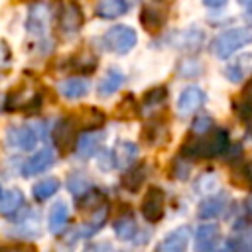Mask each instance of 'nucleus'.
Returning a JSON list of instances; mask_svg holds the SVG:
<instances>
[{"instance_id":"f257e3e1","label":"nucleus","mask_w":252,"mask_h":252,"mask_svg":"<svg viewBox=\"0 0 252 252\" xmlns=\"http://www.w3.org/2000/svg\"><path fill=\"white\" fill-rule=\"evenodd\" d=\"M228 148V134L222 128H211L205 134H197V138H187L183 146V154L187 158L213 159L219 158Z\"/></svg>"},{"instance_id":"f03ea898","label":"nucleus","mask_w":252,"mask_h":252,"mask_svg":"<svg viewBox=\"0 0 252 252\" xmlns=\"http://www.w3.org/2000/svg\"><path fill=\"white\" fill-rule=\"evenodd\" d=\"M248 43H252V28H232L215 37V41L211 43V51L215 57L226 59Z\"/></svg>"},{"instance_id":"7ed1b4c3","label":"nucleus","mask_w":252,"mask_h":252,"mask_svg":"<svg viewBox=\"0 0 252 252\" xmlns=\"http://www.w3.org/2000/svg\"><path fill=\"white\" fill-rule=\"evenodd\" d=\"M106 49H110L112 53L116 55H126L138 41V35L136 32L130 28V26H112L104 32V37H102Z\"/></svg>"},{"instance_id":"20e7f679","label":"nucleus","mask_w":252,"mask_h":252,"mask_svg":"<svg viewBox=\"0 0 252 252\" xmlns=\"http://www.w3.org/2000/svg\"><path fill=\"white\" fill-rule=\"evenodd\" d=\"M140 211L148 222H159L165 211V191L161 187H148L142 197Z\"/></svg>"},{"instance_id":"39448f33","label":"nucleus","mask_w":252,"mask_h":252,"mask_svg":"<svg viewBox=\"0 0 252 252\" xmlns=\"http://www.w3.org/2000/svg\"><path fill=\"white\" fill-rule=\"evenodd\" d=\"M6 146L20 150V152H30L37 146V132L32 126H8L4 134Z\"/></svg>"},{"instance_id":"423d86ee","label":"nucleus","mask_w":252,"mask_h":252,"mask_svg":"<svg viewBox=\"0 0 252 252\" xmlns=\"http://www.w3.org/2000/svg\"><path fill=\"white\" fill-rule=\"evenodd\" d=\"M51 138H53V144L59 152L67 154L75 144H77V124L75 120L69 116V118H59L53 126V132H51Z\"/></svg>"},{"instance_id":"0eeeda50","label":"nucleus","mask_w":252,"mask_h":252,"mask_svg":"<svg viewBox=\"0 0 252 252\" xmlns=\"http://www.w3.org/2000/svg\"><path fill=\"white\" fill-rule=\"evenodd\" d=\"M49 22H51V8L47 4L37 2V4L30 6L28 18H26V30H28V33L41 37L47 32Z\"/></svg>"},{"instance_id":"6e6552de","label":"nucleus","mask_w":252,"mask_h":252,"mask_svg":"<svg viewBox=\"0 0 252 252\" xmlns=\"http://www.w3.org/2000/svg\"><path fill=\"white\" fill-rule=\"evenodd\" d=\"M55 163V154L51 148H43L39 150L37 154H33L32 158H28L22 167H20V173L24 177H33V175H39L43 171H47L51 165Z\"/></svg>"},{"instance_id":"1a4fd4ad","label":"nucleus","mask_w":252,"mask_h":252,"mask_svg":"<svg viewBox=\"0 0 252 252\" xmlns=\"http://www.w3.org/2000/svg\"><path fill=\"white\" fill-rule=\"evenodd\" d=\"M189 236H191L189 226H177L175 230H171V232L156 246V252H187Z\"/></svg>"},{"instance_id":"9d476101","label":"nucleus","mask_w":252,"mask_h":252,"mask_svg":"<svg viewBox=\"0 0 252 252\" xmlns=\"http://www.w3.org/2000/svg\"><path fill=\"white\" fill-rule=\"evenodd\" d=\"M205 102V93L199 87H187L181 91L179 98H177V110L181 116H189L193 112H197Z\"/></svg>"},{"instance_id":"9b49d317","label":"nucleus","mask_w":252,"mask_h":252,"mask_svg":"<svg viewBox=\"0 0 252 252\" xmlns=\"http://www.w3.org/2000/svg\"><path fill=\"white\" fill-rule=\"evenodd\" d=\"M102 140H104L102 130H85L83 134L77 136V144H75L77 156L81 159H89L91 156H94V152H96V148Z\"/></svg>"},{"instance_id":"f8f14e48","label":"nucleus","mask_w":252,"mask_h":252,"mask_svg":"<svg viewBox=\"0 0 252 252\" xmlns=\"http://www.w3.org/2000/svg\"><path fill=\"white\" fill-rule=\"evenodd\" d=\"M83 26V12L75 2H67L59 14V28L63 33H75Z\"/></svg>"},{"instance_id":"ddd939ff","label":"nucleus","mask_w":252,"mask_h":252,"mask_svg":"<svg viewBox=\"0 0 252 252\" xmlns=\"http://www.w3.org/2000/svg\"><path fill=\"white\" fill-rule=\"evenodd\" d=\"M26 205V197L20 189H8L0 195V215L6 219H16V215Z\"/></svg>"},{"instance_id":"4468645a","label":"nucleus","mask_w":252,"mask_h":252,"mask_svg":"<svg viewBox=\"0 0 252 252\" xmlns=\"http://www.w3.org/2000/svg\"><path fill=\"white\" fill-rule=\"evenodd\" d=\"M226 203H228L226 193L211 195V197H207V199H203V201L199 203V207H197V217H199V219H205V220L215 219V217H219V215L226 209Z\"/></svg>"},{"instance_id":"2eb2a0df","label":"nucleus","mask_w":252,"mask_h":252,"mask_svg":"<svg viewBox=\"0 0 252 252\" xmlns=\"http://www.w3.org/2000/svg\"><path fill=\"white\" fill-rule=\"evenodd\" d=\"M73 120H75L77 128H85V130H98V128L104 124L106 116H104V112H102V110H98V108H94V106H89V108H81V110L73 116Z\"/></svg>"},{"instance_id":"dca6fc26","label":"nucleus","mask_w":252,"mask_h":252,"mask_svg":"<svg viewBox=\"0 0 252 252\" xmlns=\"http://www.w3.org/2000/svg\"><path fill=\"white\" fill-rule=\"evenodd\" d=\"M220 236V228L219 224H201L197 228V234H195V250L197 252H209L215 242L219 240Z\"/></svg>"},{"instance_id":"f3484780","label":"nucleus","mask_w":252,"mask_h":252,"mask_svg":"<svg viewBox=\"0 0 252 252\" xmlns=\"http://www.w3.org/2000/svg\"><path fill=\"white\" fill-rule=\"evenodd\" d=\"M67 220H69V207L67 203L63 201H57L51 211H49V217H47V228L51 234H61L63 228L67 226Z\"/></svg>"},{"instance_id":"a211bd4d","label":"nucleus","mask_w":252,"mask_h":252,"mask_svg":"<svg viewBox=\"0 0 252 252\" xmlns=\"http://www.w3.org/2000/svg\"><path fill=\"white\" fill-rule=\"evenodd\" d=\"M126 12H128L126 0H98L96 8H94V14L102 20H114Z\"/></svg>"},{"instance_id":"6ab92c4d","label":"nucleus","mask_w":252,"mask_h":252,"mask_svg":"<svg viewBox=\"0 0 252 252\" xmlns=\"http://www.w3.org/2000/svg\"><path fill=\"white\" fill-rule=\"evenodd\" d=\"M59 93L69 100L83 98L89 93V83L85 79H81V77H69V79L59 83Z\"/></svg>"},{"instance_id":"aec40b11","label":"nucleus","mask_w":252,"mask_h":252,"mask_svg":"<svg viewBox=\"0 0 252 252\" xmlns=\"http://www.w3.org/2000/svg\"><path fill=\"white\" fill-rule=\"evenodd\" d=\"M140 22L142 26L148 30V32H158L163 22H165V10L161 8H156V6H144L142 12H140Z\"/></svg>"},{"instance_id":"412c9836","label":"nucleus","mask_w":252,"mask_h":252,"mask_svg":"<svg viewBox=\"0 0 252 252\" xmlns=\"http://www.w3.org/2000/svg\"><path fill=\"white\" fill-rule=\"evenodd\" d=\"M124 83V75L118 71V69H108L106 75L100 79L96 91H98V96H110L114 94Z\"/></svg>"},{"instance_id":"4be33fe9","label":"nucleus","mask_w":252,"mask_h":252,"mask_svg":"<svg viewBox=\"0 0 252 252\" xmlns=\"http://www.w3.org/2000/svg\"><path fill=\"white\" fill-rule=\"evenodd\" d=\"M112 228H114V234H116L120 240H134V236H136V232H138L136 220H134V217H132L130 213L120 215V217L114 220Z\"/></svg>"},{"instance_id":"5701e85b","label":"nucleus","mask_w":252,"mask_h":252,"mask_svg":"<svg viewBox=\"0 0 252 252\" xmlns=\"http://www.w3.org/2000/svg\"><path fill=\"white\" fill-rule=\"evenodd\" d=\"M140 138L148 144V146H158V144H165L167 142V130L163 124L159 122H150L144 126V130L140 132Z\"/></svg>"},{"instance_id":"b1692460","label":"nucleus","mask_w":252,"mask_h":252,"mask_svg":"<svg viewBox=\"0 0 252 252\" xmlns=\"http://www.w3.org/2000/svg\"><path fill=\"white\" fill-rule=\"evenodd\" d=\"M144 179H146V165H134V167H130V169L124 171V175H122L120 181H122V187L126 191L136 193V191H140Z\"/></svg>"},{"instance_id":"393cba45","label":"nucleus","mask_w":252,"mask_h":252,"mask_svg":"<svg viewBox=\"0 0 252 252\" xmlns=\"http://www.w3.org/2000/svg\"><path fill=\"white\" fill-rule=\"evenodd\" d=\"M59 187H61V181L57 177H45L33 185L32 193H33V199L41 203V201H47L49 197H53L59 191Z\"/></svg>"},{"instance_id":"a878e982","label":"nucleus","mask_w":252,"mask_h":252,"mask_svg":"<svg viewBox=\"0 0 252 252\" xmlns=\"http://www.w3.org/2000/svg\"><path fill=\"white\" fill-rule=\"evenodd\" d=\"M104 205H106V197H104V193L98 191V189H91V191H87L83 197L77 199V209H79V211H98V209H102Z\"/></svg>"},{"instance_id":"bb28decb","label":"nucleus","mask_w":252,"mask_h":252,"mask_svg":"<svg viewBox=\"0 0 252 252\" xmlns=\"http://www.w3.org/2000/svg\"><path fill=\"white\" fill-rule=\"evenodd\" d=\"M16 222H18L16 234L20 238H35V236H39V217H37V213L30 211L26 219H20Z\"/></svg>"},{"instance_id":"cd10ccee","label":"nucleus","mask_w":252,"mask_h":252,"mask_svg":"<svg viewBox=\"0 0 252 252\" xmlns=\"http://www.w3.org/2000/svg\"><path fill=\"white\" fill-rule=\"evenodd\" d=\"M114 156H116V163L120 167H126L138 158V146L128 140H120L114 148Z\"/></svg>"},{"instance_id":"c85d7f7f","label":"nucleus","mask_w":252,"mask_h":252,"mask_svg":"<svg viewBox=\"0 0 252 252\" xmlns=\"http://www.w3.org/2000/svg\"><path fill=\"white\" fill-rule=\"evenodd\" d=\"M140 104L136 102V98L132 96V94H126L120 102H118V106H116V118H120V120H134L138 114H140Z\"/></svg>"},{"instance_id":"c756f323","label":"nucleus","mask_w":252,"mask_h":252,"mask_svg":"<svg viewBox=\"0 0 252 252\" xmlns=\"http://www.w3.org/2000/svg\"><path fill=\"white\" fill-rule=\"evenodd\" d=\"M167 98V89L165 87H156V89H150L144 98H142V110H156L158 106H161Z\"/></svg>"},{"instance_id":"7c9ffc66","label":"nucleus","mask_w":252,"mask_h":252,"mask_svg":"<svg viewBox=\"0 0 252 252\" xmlns=\"http://www.w3.org/2000/svg\"><path fill=\"white\" fill-rule=\"evenodd\" d=\"M67 189L71 191V195H73L75 199H79V197H83L87 191H91L93 187H91L89 177H85L83 173L75 171V173H71L69 179H67Z\"/></svg>"},{"instance_id":"2f4dec72","label":"nucleus","mask_w":252,"mask_h":252,"mask_svg":"<svg viewBox=\"0 0 252 252\" xmlns=\"http://www.w3.org/2000/svg\"><path fill=\"white\" fill-rule=\"evenodd\" d=\"M234 108H236V112H238L242 118L252 116V79H250L248 85L244 87L242 96H240V100L234 104Z\"/></svg>"},{"instance_id":"473e14b6","label":"nucleus","mask_w":252,"mask_h":252,"mask_svg":"<svg viewBox=\"0 0 252 252\" xmlns=\"http://www.w3.org/2000/svg\"><path fill=\"white\" fill-rule=\"evenodd\" d=\"M230 246H232V252H252V228L238 232L230 242Z\"/></svg>"},{"instance_id":"72a5a7b5","label":"nucleus","mask_w":252,"mask_h":252,"mask_svg":"<svg viewBox=\"0 0 252 252\" xmlns=\"http://www.w3.org/2000/svg\"><path fill=\"white\" fill-rule=\"evenodd\" d=\"M189 171H191V163H189V159L187 158H183V156H177L175 159H173V163H171V175L175 177V179H187L189 177Z\"/></svg>"},{"instance_id":"f704fd0d","label":"nucleus","mask_w":252,"mask_h":252,"mask_svg":"<svg viewBox=\"0 0 252 252\" xmlns=\"http://www.w3.org/2000/svg\"><path fill=\"white\" fill-rule=\"evenodd\" d=\"M96 165L102 169V171H110L112 167H116V156H114V150H98L96 154Z\"/></svg>"},{"instance_id":"c9c22d12","label":"nucleus","mask_w":252,"mask_h":252,"mask_svg":"<svg viewBox=\"0 0 252 252\" xmlns=\"http://www.w3.org/2000/svg\"><path fill=\"white\" fill-rule=\"evenodd\" d=\"M213 128V120L209 118V116H199V118H195L193 120V134H205V132H209Z\"/></svg>"},{"instance_id":"e433bc0d","label":"nucleus","mask_w":252,"mask_h":252,"mask_svg":"<svg viewBox=\"0 0 252 252\" xmlns=\"http://www.w3.org/2000/svg\"><path fill=\"white\" fill-rule=\"evenodd\" d=\"M203 185H205V189H203V191H209V189H217V177H215L213 173H205V175H201V177L197 179V183H195V189L199 191Z\"/></svg>"},{"instance_id":"4c0bfd02","label":"nucleus","mask_w":252,"mask_h":252,"mask_svg":"<svg viewBox=\"0 0 252 252\" xmlns=\"http://www.w3.org/2000/svg\"><path fill=\"white\" fill-rule=\"evenodd\" d=\"M2 252H37V248L32 246V244H26V242H18V244L2 248Z\"/></svg>"},{"instance_id":"58836bf2","label":"nucleus","mask_w":252,"mask_h":252,"mask_svg":"<svg viewBox=\"0 0 252 252\" xmlns=\"http://www.w3.org/2000/svg\"><path fill=\"white\" fill-rule=\"evenodd\" d=\"M10 65V47L0 39V71Z\"/></svg>"},{"instance_id":"ea45409f","label":"nucleus","mask_w":252,"mask_h":252,"mask_svg":"<svg viewBox=\"0 0 252 252\" xmlns=\"http://www.w3.org/2000/svg\"><path fill=\"white\" fill-rule=\"evenodd\" d=\"M203 4L209 6V8H220V6L226 4V0H203Z\"/></svg>"},{"instance_id":"a19ab883","label":"nucleus","mask_w":252,"mask_h":252,"mask_svg":"<svg viewBox=\"0 0 252 252\" xmlns=\"http://www.w3.org/2000/svg\"><path fill=\"white\" fill-rule=\"evenodd\" d=\"M102 248H106V244H89L83 252H100Z\"/></svg>"},{"instance_id":"79ce46f5","label":"nucleus","mask_w":252,"mask_h":252,"mask_svg":"<svg viewBox=\"0 0 252 252\" xmlns=\"http://www.w3.org/2000/svg\"><path fill=\"white\" fill-rule=\"evenodd\" d=\"M244 177H246V181L252 185V161H250V163L244 167Z\"/></svg>"},{"instance_id":"37998d69","label":"nucleus","mask_w":252,"mask_h":252,"mask_svg":"<svg viewBox=\"0 0 252 252\" xmlns=\"http://www.w3.org/2000/svg\"><path fill=\"white\" fill-rule=\"evenodd\" d=\"M246 209H248V213L252 215V195H250V197L246 199Z\"/></svg>"},{"instance_id":"c03bdc74","label":"nucleus","mask_w":252,"mask_h":252,"mask_svg":"<svg viewBox=\"0 0 252 252\" xmlns=\"http://www.w3.org/2000/svg\"><path fill=\"white\" fill-rule=\"evenodd\" d=\"M238 4H242L246 8H252V0H238Z\"/></svg>"},{"instance_id":"a18cd8bd","label":"nucleus","mask_w":252,"mask_h":252,"mask_svg":"<svg viewBox=\"0 0 252 252\" xmlns=\"http://www.w3.org/2000/svg\"><path fill=\"white\" fill-rule=\"evenodd\" d=\"M248 20H250V22H252V12H248Z\"/></svg>"},{"instance_id":"49530a36","label":"nucleus","mask_w":252,"mask_h":252,"mask_svg":"<svg viewBox=\"0 0 252 252\" xmlns=\"http://www.w3.org/2000/svg\"><path fill=\"white\" fill-rule=\"evenodd\" d=\"M0 195H2V187H0Z\"/></svg>"},{"instance_id":"de8ad7c7","label":"nucleus","mask_w":252,"mask_h":252,"mask_svg":"<svg viewBox=\"0 0 252 252\" xmlns=\"http://www.w3.org/2000/svg\"><path fill=\"white\" fill-rule=\"evenodd\" d=\"M0 252H2V246H0Z\"/></svg>"}]
</instances>
